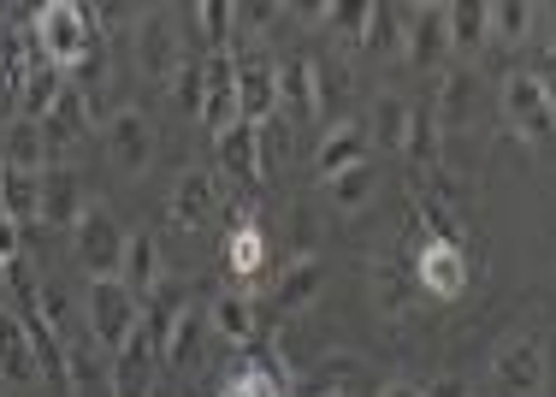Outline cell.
Segmentation results:
<instances>
[{
  "instance_id": "17",
  "label": "cell",
  "mask_w": 556,
  "mask_h": 397,
  "mask_svg": "<svg viewBox=\"0 0 556 397\" xmlns=\"http://www.w3.org/2000/svg\"><path fill=\"white\" fill-rule=\"evenodd\" d=\"M207 326H214V338H225V344H255V333H261V309H255V297L249 290H219L214 302H207Z\"/></svg>"
},
{
  "instance_id": "38",
  "label": "cell",
  "mask_w": 556,
  "mask_h": 397,
  "mask_svg": "<svg viewBox=\"0 0 556 397\" xmlns=\"http://www.w3.org/2000/svg\"><path fill=\"white\" fill-rule=\"evenodd\" d=\"M367 0H343V7H326V24H338L343 36H367Z\"/></svg>"
},
{
  "instance_id": "19",
  "label": "cell",
  "mask_w": 556,
  "mask_h": 397,
  "mask_svg": "<svg viewBox=\"0 0 556 397\" xmlns=\"http://www.w3.org/2000/svg\"><path fill=\"white\" fill-rule=\"evenodd\" d=\"M219 172H231L237 184H261L267 166H261V125H231L225 137H214Z\"/></svg>"
},
{
  "instance_id": "34",
  "label": "cell",
  "mask_w": 556,
  "mask_h": 397,
  "mask_svg": "<svg viewBox=\"0 0 556 397\" xmlns=\"http://www.w3.org/2000/svg\"><path fill=\"white\" fill-rule=\"evenodd\" d=\"M533 24H539L533 0H497V7H492V36H503V42H515V48L533 36Z\"/></svg>"
},
{
  "instance_id": "1",
  "label": "cell",
  "mask_w": 556,
  "mask_h": 397,
  "mask_svg": "<svg viewBox=\"0 0 556 397\" xmlns=\"http://www.w3.org/2000/svg\"><path fill=\"white\" fill-rule=\"evenodd\" d=\"M142 326V302L125 280H89L84 285V333L101 344L108 356H118L130 344V333Z\"/></svg>"
},
{
  "instance_id": "37",
  "label": "cell",
  "mask_w": 556,
  "mask_h": 397,
  "mask_svg": "<svg viewBox=\"0 0 556 397\" xmlns=\"http://www.w3.org/2000/svg\"><path fill=\"white\" fill-rule=\"evenodd\" d=\"M314 77H320V113H338L343 101L355 96V72L343 60H332V65H314Z\"/></svg>"
},
{
  "instance_id": "8",
  "label": "cell",
  "mask_w": 556,
  "mask_h": 397,
  "mask_svg": "<svg viewBox=\"0 0 556 397\" xmlns=\"http://www.w3.org/2000/svg\"><path fill=\"white\" fill-rule=\"evenodd\" d=\"M202 125L225 137L231 125H243L237 113V60L231 54H207L202 60Z\"/></svg>"
},
{
  "instance_id": "11",
  "label": "cell",
  "mask_w": 556,
  "mask_h": 397,
  "mask_svg": "<svg viewBox=\"0 0 556 397\" xmlns=\"http://www.w3.org/2000/svg\"><path fill=\"white\" fill-rule=\"evenodd\" d=\"M237 113H243V125H267L278 119V65L249 54L237 60Z\"/></svg>"
},
{
  "instance_id": "16",
  "label": "cell",
  "mask_w": 556,
  "mask_h": 397,
  "mask_svg": "<svg viewBox=\"0 0 556 397\" xmlns=\"http://www.w3.org/2000/svg\"><path fill=\"white\" fill-rule=\"evenodd\" d=\"M84 208H89L84 178H77L72 166H48V172H42V226L72 232L77 220H84Z\"/></svg>"
},
{
  "instance_id": "40",
  "label": "cell",
  "mask_w": 556,
  "mask_h": 397,
  "mask_svg": "<svg viewBox=\"0 0 556 397\" xmlns=\"http://www.w3.org/2000/svg\"><path fill=\"white\" fill-rule=\"evenodd\" d=\"M533 77H539V89H545V96H551V108H556V48H551V54L533 65Z\"/></svg>"
},
{
  "instance_id": "20",
  "label": "cell",
  "mask_w": 556,
  "mask_h": 397,
  "mask_svg": "<svg viewBox=\"0 0 556 397\" xmlns=\"http://www.w3.org/2000/svg\"><path fill=\"white\" fill-rule=\"evenodd\" d=\"M65 84H72V77H65L48 54H36L30 72H24V89H18V119H36V125H42V119L54 113V101L65 96Z\"/></svg>"
},
{
  "instance_id": "24",
  "label": "cell",
  "mask_w": 556,
  "mask_h": 397,
  "mask_svg": "<svg viewBox=\"0 0 556 397\" xmlns=\"http://www.w3.org/2000/svg\"><path fill=\"white\" fill-rule=\"evenodd\" d=\"M320 290H326V268H320V261H296V268L278 273L273 309H278V314H302L314 297H320Z\"/></svg>"
},
{
  "instance_id": "27",
  "label": "cell",
  "mask_w": 556,
  "mask_h": 397,
  "mask_svg": "<svg viewBox=\"0 0 556 397\" xmlns=\"http://www.w3.org/2000/svg\"><path fill=\"white\" fill-rule=\"evenodd\" d=\"M207 333H214V326H207V314L184 302L178 326H172V338H166V368H202V344H207Z\"/></svg>"
},
{
  "instance_id": "13",
  "label": "cell",
  "mask_w": 556,
  "mask_h": 397,
  "mask_svg": "<svg viewBox=\"0 0 556 397\" xmlns=\"http://www.w3.org/2000/svg\"><path fill=\"white\" fill-rule=\"evenodd\" d=\"M367 161H374V137H367V125L362 119H338V125L326 131L320 154H314V172H320V184H326V178H338V172H350V166H367Z\"/></svg>"
},
{
  "instance_id": "21",
  "label": "cell",
  "mask_w": 556,
  "mask_h": 397,
  "mask_svg": "<svg viewBox=\"0 0 556 397\" xmlns=\"http://www.w3.org/2000/svg\"><path fill=\"white\" fill-rule=\"evenodd\" d=\"M89 101H84V89H72L65 84V96L54 101V113L42 119V142H48V154H65L72 142H84L89 137Z\"/></svg>"
},
{
  "instance_id": "33",
  "label": "cell",
  "mask_w": 556,
  "mask_h": 397,
  "mask_svg": "<svg viewBox=\"0 0 556 397\" xmlns=\"http://www.w3.org/2000/svg\"><path fill=\"white\" fill-rule=\"evenodd\" d=\"M195 30H202L207 54H231V30H237V7L231 0H202L195 7Z\"/></svg>"
},
{
  "instance_id": "36",
  "label": "cell",
  "mask_w": 556,
  "mask_h": 397,
  "mask_svg": "<svg viewBox=\"0 0 556 397\" xmlns=\"http://www.w3.org/2000/svg\"><path fill=\"white\" fill-rule=\"evenodd\" d=\"M225 397H290V392H285V380H278L273 368H261V362H243L231 380H225Z\"/></svg>"
},
{
  "instance_id": "9",
  "label": "cell",
  "mask_w": 556,
  "mask_h": 397,
  "mask_svg": "<svg viewBox=\"0 0 556 397\" xmlns=\"http://www.w3.org/2000/svg\"><path fill=\"white\" fill-rule=\"evenodd\" d=\"M0 380L7 386H42V356H36L30 326L18 321L12 302H0Z\"/></svg>"
},
{
  "instance_id": "28",
  "label": "cell",
  "mask_w": 556,
  "mask_h": 397,
  "mask_svg": "<svg viewBox=\"0 0 556 397\" xmlns=\"http://www.w3.org/2000/svg\"><path fill=\"white\" fill-rule=\"evenodd\" d=\"M355 380H362L355 356H326V368L296 380V397H355Z\"/></svg>"
},
{
  "instance_id": "43",
  "label": "cell",
  "mask_w": 556,
  "mask_h": 397,
  "mask_svg": "<svg viewBox=\"0 0 556 397\" xmlns=\"http://www.w3.org/2000/svg\"><path fill=\"white\" fill-rule=\"evenodd\" d=\"M0 220H7V161H0Z\"/></svg>"
},
{
  "instance_id": "39",
  "label": "cell",
  "mask_w": 556,
  "mask_h": 397,
  "mask_svg": "<svg viewBox=\"0 0 556 397\" xmlns=\"http://www.w3.org/2000/svg\"><path fill=\"white\" fill-rule=\"evenodd\" d=\"M172 96H178V108H190L202 119V65H184V72L172 77Z\"/></svg>"
},
{
  "instance_id": "42",
  "label": "cell",
  "mask_w": 556,
  "mask_h": 397,
  "mask_svg": "<svg viewBox=\"0 0 556 397\" xmlns=\"http://www.w3.org/2000/svg\"><path fill=\"white\" fill-rule=\"evenodd\" d=\"M379 397H427V392H420V386H415V380H391V386H386V392H379Z\"/></svg>"
},
{
  "instance_id": "15",
  "label": "cell",
  "mask_w": 556,
  "mask_h": 397,
  "mask_svg": "<svg viewBox=\"0 0 556 397\" xmlns=\"http://www.w3.org/2000/svg\"><path fill=\"white\" fill-rule=\"evenodd\" d=\"M214 208H219V172H202V166L178 172V184H172V226L195 232L214 220Z\"/></svg>"
},
{
  "instance_id": "23",
  "label": "cell",
  "mask_w": 556,
  "mask_h": 397,
  "mask_svg": "<svg viewBox=\"0 0 556 397\" xmlns=\"http://www.w3.org/2000/svg\"><path fill=\"white\" fill-rule=\"evenodd\" d=\"M0 161L12 172H48V142L36 119H7V137H0Z\"/></svg>"
},
{
  "instance_id": "25",
  "label": "cell",
  "mask_w": 556,
  "mask_h": 397,
  "mask_svg": "<svg viewBox=\"0 0 556 397\" xmlns=\"http://www.w3.org/2000/svg\"><path fill=\"white\" fill-rule=\"evenodd\" d=\"M450 18V48L456 54H480L485 36H492V7L485 0H456V7H444Z\"/></svg>"
},
{
  "instance_id": "44",
  "label": "cell",
  "mask_w": 556,
  "mask_h": 397,
  "mask_svg": "<svg viewBox=\"0 0 556 397\" xmlns=\"http://www.w3.org/2000/svg\"><path fill=\"white\" fill-rule=\"evenodd\" d=\"M0 302H7V280H0Z\"/></svg>"
},
{
  "instance_id": "41",
  "label": "cell",
  "mask_w": 556,
  "mask_h": 397,
  "mask_svg": "<svg viewBox=\"0 0 556 397\" xmlns=\"http://www.w3.org/2000/svg\"><path fill=\"white\" fill-rule=\"evenodd\" d=\"M427 397H468V380H456V374H444V380H432V386H420Z\"/></svg>"
},
{
  "instance_id": "29",
  "label": "cell",
  "mask_w": 556,
  "mask_h": 397,
  "mask_svg": "<svg viewBox=\"0 0 556 397\" xmlns=\"http://www.w3.org/2000/svg\"><path fill=\"white\" fill-rule=\"evenodd\" d=\"M374 190H379L374 161H367V166H350V172H338V178H326V196H332L338 214H362V208L374 202Z\"/></svg>"
},
{
  "instance_id": "6",
  "label": "cell",
  "mask_w": 556,
  "mask_h": 397,
  "mask_svg": "<svg viewBox=\"0 0 556 397\" xmlns=\"http://www.w3.org/2000/svg\"><path fill=\"white\" fill-rule=\"evenodd\" d=\"M503 119L521 142H556V108L551 96L539 89L533 72H509L503 77Z\"/></svg>"
},
{
  "instance_id": "14",
  "label": "cell",
  "mask_w": 556,
  "mask_h": 397,
  "mask_svg": "<svg viewBox=\"0 0 556 397\" xmlns=\"http://www.w3.org/2000/svg\"><path fill=\"white\" fill-rule=\"evenodd\" d=\"M137 72L172 84V77L184 72V30H172L166 18H142V30H137Z\"/></svg>"
},
{
  "instance_id": "26",
  "label": "cell",
  "mask_w": 556,
  "mask_h": 397,
  "mask_svg": "<svg viewBox=\"0 0 556 397\" xmlns=\"http://www.w3.org/2000/svg\"><path fill=\"white\" fill-rule=\"evenodd\" d=\"M125 285L137 290V302L149 309V297L161 290V244H154V232H137L130 237V256H125Z\"/></svg>"
},
{
  "instance_id": "18",
  "label": "cell",
  "mask_w": 556,
  "mask_h": 397,
  "mask_svg": "<svg viewBox=\"0 0 556 397\" xmlns=\"http://www.w3.org/2000/svg\"><path fill=\"white\" fill-rule=\"evenodd\" d=\"M225 268L237 273V280H261L267 273V256H273V244H267V232L255 226V214H237L231 220V232H225Z\"/></svg>"
},
{
  "instance_id": "3",
  "label": "cell",
  "mask_w": 556,
  "mask_h": 397,
  "mask_svg": "<svg viewBox=\"0 0 556 397\" xmlns=\"http://www.w3.org/2000/svg\"><path fill=\"white\" fill-rule=\"evenodd\" d=\"M72 249H77V268L84 280H125V256H130V237L113 220L108 202H89L84 220L72 226Z\"/></svg>"
},
{
  "instance_id": "4",
  "label": "cell",
  "mask_w": 556,
  "mask_h": 397,
  "mask_svg": "<svg viewBox=\"0 0 556 397\" xmlns=\"http://www.w3.org/2000/svg\"><path fill=\"white\" fill-rule=\"evenodd\" d=\"M551 362H545V338L521 333V338H503L492 356V397H545Z\"/></svg>"
},
{
  "instance_id": "2",
  "label": "cell",
  "mask_w": 556,
  "mask_h": 397,
  "mask_svg": "<svg viewBox=\"0 0 556 397\" xmlns=\"http://www.w3.org/2000/svg\"><path fill=\"white\" fill-rule=\"evenodd\" d=\"M96 24H101V12L77 7V0H48V7H36V42H42V54L54 60L60 72H72V65L101 42Z\"/></svg>"
},
{
  "instance_id": "10",
  "label": "cell",
  "mask_w": 556,
  "mask_h": 397,
  "mask_svg": "<svg viewBox=\"0 0 556 397\" xmlns=\"http://www.w3.org/2000/svg\"><path fill=\"white\" fill-rule=\"evenodd\" d=\"M278 119H285V125H314V119H320V77H314V60H302V54L278 60Z\"/></svg>"
},
{
  "instance_id": "32",
  "label": "cell",
  "mask_w": 556,
  "mask_h": 397,
  "mask_svg": "<svg viewBox=\"0 0 556 397\" xmlns=\"http://www.w3.org/2000/svg\"><path fill=\"white\" fill-rule=\"evenodd\" d=\"M362 48H367L374 60L403 54V7H386V0H374V12H367V36H362Z\"/></svg>"
},
{
  "instance_id": "5",
  "label": "cell",
  "mask_w": 556,
  "mask_h": 397,
  "mask_svg": "<svg viewBox=\"0 0 556 397\" xmlns=\"http://www.w3.org/2000/svg\"><path fill=\"white\" fill-rule=\"evenodd\" d=\"M101 142H108V161L125 172V178H142V172L154 166V149H161L154 119L142 108H118V113L101 119Z\"/></svg>"
},
{
  "instance_id": "30",
  "label": "cell",
  "mask_w": 556,
  "mask_h": 397,
  "mask_svg": "<svg viewBox=\"0 0 556 397\" xmlns=\"http://www.w3.org/2000/svg\"><path fill=\"white\" fill-rule=\"evenodd\" d=\"M473 96H480L473 72H450L444 84H439V101H432V119H439V131H456L462 119L473 113Z\"/></svg>"
},
{
  "instance_id": "22",
  "label": "cell",
  "mask_w": 556,
  "mask_h": 397,
  "mask_svg": "<svg viewBox=\"0 0 556 397\" xmlns=\"http://www.w3.org/2000/svg\"><path fill=\"white\" fill-rule=\"evenodd\" d=\"M408 125H415V101H403V96H374V113H367V137H374V149L403 154V149H408Z\"/></svg>"
},
{
  "instance_id": "35",
  "label": "cell",
  "mask_w": 556,
  "mask_h": 397,
  "mask_svg": "<svg viewBox=\"0 0 556 397\" xmlns=\"http://www.w3.org/2000/svg\"><path fill=\"white\" fill-rule=\"evenodd\" d=\"M439 142H444V131H439V119H432V108H415V125H408V161H420L427 172H439Z\"/></svg>"
},
{
  "instance_id": "12",
  "label": "cell",
  "mask_w": 556,
  "mask_h": 397,
  "mask_svg": "<svg viewBox=\"0 0 556 397\" xmlns=\"http://www.w3.org/2000/svg\"><path fill=\"white\" fill-rule=\"evenodd\" d=\"M450 54V18L444 7H403V60L439 65Z\"/></svg>"
},
{
  "instance_id": "31",
  "label": "cell",
  "mask_w": 556,
  "mask_h": 397,
  "mask_svg": "<svg viewBox=\"0 0 556 397\" xmlns=\"http://www.w3.org/2000/svg\"><path fill=\"white\" fill-rule=\"evenodd\" d=\"M7 220L12 226H36V220H42V172H12L7 166Z\"/></svg>"
},
{
  "instance_id": "7",
  "label": "cell",
  "mask_w": 556,
  "mask_h": 397,
  "mask_svg": "<svg viewBox=\"0 0 556 397\" xmlns=\"http://www.w3.org/2000/svg\"><path fill=\"white\" fill-rule=\"evenodd\" d=\"M415 285L427 290V297H439V302H456L462 290H468V249L427 237L420 256H415Z\"/></svg>"
}]
</instances>
